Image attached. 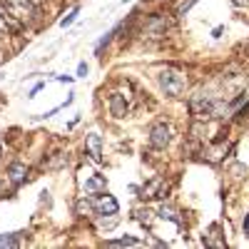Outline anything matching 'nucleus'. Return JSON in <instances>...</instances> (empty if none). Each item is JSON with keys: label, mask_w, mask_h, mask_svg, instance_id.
<instances>
[{"label": "nucleus", "mask_w": 249, "mask_h": 249, "mask_svg": "<svg viewBox=\"0 0 249 249\" xmlns=\"http://www.w3.org/2000/svg\"><path fill=\"white\" fill-rule=\"evenodd\" d=\"M244 230H249V214H247V219H244Z\"/></svg>", "instance_id": "b1692460"}, {"label": "nucleus", "mask_w": 249, "mask_h": 249, "mask_svg": "<svg viewBox=\"0 0 249 249\" xmlns=\"http://www.w3.org/2000/svg\"><path fill=\"white\" fill-rule=\"evenodd\" d=\"M195 3H197V0H179V3H177V8H175V13H177V15H184V13L190 10Z\"/></svg>", "instance_id": "f3484780"}, {"label": "nucleus", "mask_w": 249, "mask_h": 249, "mask_svg": "<svg viewBox=\"0 0 249 249\" xmlns=\"http://www.w3.org/2000/svg\"><path fill=\"white\" fill-rule=\"evenodd\" d=\"M18 237L15 234H0V247H15Z\"/></svg>", "instance_id": "aec40b11"}, {"label": "nucleus", "mask_w": 249, "mask_h": 249, "mask_svg": "<svg viewBox=\"0 0 249 249\" xmlns=\"http://www.w3.org/2000/svg\"><path fill=\"white\" fill-rule=\"evenodd\" d=\"M242 102H247V97H237V100L232 102V110H237V107L242 105Z\"/></svg>", "instance_id": "5701e85b"}, {"label": "nucleus", "mask_w": 249, "mask_h": 249, "mask_svg": "<svg viewBox=\"0 0 249 249\" xmlns=\"http://www.w3.org/2000/svg\"><path fill=\"white\" fill-rule=\"evenodd\" d=\"M234 3H247V0H234Z\"/></svg>", "instance_id": "393cba45"}, {"label": "nucleus", "mask_w": 249, "mask_h": 249, "mask_svg": "<svg viewBox=\"0 0 249 249\" xmlns=\"http://www.w3.org/2000/svg\"><path fill=\"white\" fill-rule=\"evenodd\" d=\"M170 140H172V130L167 127L164 122H160V124H155L152 127V132H150V144L155 150H164L170 144Z\"/></svg>", "instance_id": "20e7f679"}, {"label": "nucleus", "mask_w": 249, "mask_h": 249, "mask_svg": "<svg viewBox=\"0 0 249 249\" xmlns=\"http://www.w3.org/2000/svg\"><path fill=\"white\" fill-rule=\"evenodd\" d=\"M160 88L167 92V95L177 97V95L187 88V75L179 72V70H172V68L162 70V72H160Z\"/></svg>", "instance_id": "f257e3e1"}, {"label": "nucleus", "mask_w": 249, "mask_h": 249, "mask_svg": "<svg viewBox=\"0 0 249 249\" xmlns=\"http://www.w3.org/2000/svg\"><path fill=\"white\" fill-rule=\"evenodd\" d=\"M85 150H88V155L95 160V162H100L102 160V137L100 135H88L85 137Z\"/></svg>", "instance_id": "6e6552de"}, {"label": "nucleus", "mask_w": 249, "mask_h": 249, "mask_svg": "<svg viewBox=\"0 0 249 249\" xmlns=\"http://www.w3.org/2000/svg\"><path fill=\"white\" fill-rule=\"evenodd\" d=\"M43 88H45V82H37V85H35V88L30 90V95H28V97H35V95H37L40 90H43Z\"/></svg>", "instance_id": "4be33fe9"}, {"label": "nucleus", "mask_w": 249, "mask_h": 249, "mask_svg": "<svg viewBox=\"0 0 249 249\" xmlns=\"http://www.w3.org/2000/svg\"><path fill=\"white\" fill-rule=\"evenodd\" d=\"M0 3H3V8H5L13 18H18L23 25H25V23H33L35 15H37L33 0H0Z\"/></svg>", "instance_id": "f03ea898"}, {"label": "nucleus", "mask_w": 249, "mask_h": 249, "mask_svg": "<svg viewBox=\"0 0 249 249\" xmlns=\"http://www.w3.org/2000/svg\"><path fill=\"white\" fill-rule=\"evenodd\" d=\"M164 28H167V23H164V18H150V20H147V33H150L152 37L164 35Z\"/></svg>", "instance_id": "9b49d317"}, {"label": "nucleus", "mask_w": 249, "mask_h": 249, "mask_svg": "<svg viewBox=\"0 0 249 249\" xmlns=\"http://www.w3.org/2000/svg\"><path fill=\"white\" fill-rule=\"evenodd\" d=\"M95 210L100 212V214H107V217H115L117 214V210H120V204H117V199L112 197V195H105L102 192L100 197H95Z\"/></svg>", "instance_id": "39448f33"}, {"label": "nucleus", "mask_w": 249, "mask_h": 249, "mask_svg": "<svg viewBox=\"0 0 249 249\" xmlns=\"http://www.w3.org/2000/svg\"><path fill=\"white\" fill-rule=\"evenodd\" d=\"M88 75V65H85V62H80V65H77V77H85Z\"/></svg>", "instance_id": "412c9836"}, {"label": "nucleus", "mask_w": 249, "mask_h": 249, "mask_svg": "<svg viewBox=\"0 0 249 249\" xmlns=\"http://www.w3.org/2000/svg\"><path fill=\"white\" fill-rule=\"evenodd\" d=\"M190 112L197 117V120H207L214 115V102L207 97V95H195L190 100Z\"/></svg>", "instance_id": "7ed1b4c3"}, {"label": "nucleus", "mask_w": 249, "mask_h": 249, "mask_svg": "<svg viewBox=\"0 0 249 249\" xmlns=\"http://www.w3.org/2000/svg\"><path fill=\"white\" fill-rule=\"evenodd\" d=\"M160 217H162V219H172V222H179V219H177V212L172 210V207H162V210H160Z\"/></svg>", "instance_id": "6ab92c4d"}, {"label": "nucleus", "mask_w": 249, "mask_h": 249, "mask_svg": "<svg viewBox=\"0 0 249 249\" xmlns=\"http://www.w3.org/2000/svg\"><path fill=\"white\" fill-rule=\"evenodd\" d=\"M85 190L90 192V195H95V192H105V177H90L88 182H85Z\"/></svg>", "instance_id": "f8f14e48"}, {"label": "nucleus", "mask_w": 249, "mask_h": 249, "mask_svg": "<svg viewBox=\"0 0 249 249\" xmlns=\"http://www.w3.org/2000/svg\"><path fill=\"white\" fill-rule=\"evenodd\" d=\"M112 35H115V30H110V33H105V37H100V43L95 45V55H97V57L102 55V50H105V48L110 45V40H112Z\"/></svg>", "instance_id": "2eb2a0df"}, {"label": "nucleus", "mask_w": 249, "mask_h": 249, "mask_svg": "<svg viewBox=\"0 0 249 249\" xmlns=\"http://www.w3.org/2000/svg\"><path fill=\"white\" fill-rule=\"evenodd\" d=\"M152 214H155V212H150V210H140V212H137V219H140L144 227H150V224H152Z\"/></svg>", "instance_id": "a211bd4d"}, {"label": "nucleus", "mask_w": 249, "mask_h": 249, "mask_svg": "<svg viewBox=\"0 0 249 249\" xmlns=\"http://www.w3.org/2000/svg\"><path fill=\"white\" fill-rule=\"evenodd\" d=\"M110 112H112V117H124V115H127V102H124V95H120V92L110 95Z\"/></svg>", "instance_id": "1a4fd4ad"}, {"label": "nucleus", "mask_w": 249, "mask_h": 249, "mask_svg": "<svg viewBox=\"0 0 249 249\" xmlns=\"http://www.w3.org/2000/svg\"><path fill=\"white\" fill-rule=\"evenodd\" d=\"M20 30H23V23L0 5V35H10V33H20Z\"/></svg>", "instance_id": "423d86ee"}, {"label": "nucleus", "mask_w": 249, "mask_h": 249, "mask_svg": "<svg viewBox=\"0 0 249 249\" xmlns=\"http://www.w3.org/2000/svg\"><path fill=\"white\" fill-rule=\"evenodd\" d=\"M164 192H167V184H164L162 177H155L152 182H147L142 187V199H152V197H164Z\"/></svg>", "instance_id": "0eeeda50"}, {"label": "nucleus", "mask_w": 249, "mask_h": 249, "mask_svg": "<svg viewBox=\"0 0 249 249\" xmlns=\"http://www.w3.org/2000/svg\"><path fill=\"white\" fill-rule=\"evenodd\" d=\"M77 15H80V8H72V10H70V13H68L65 18L60 20V25H62V28H68V25H72L75 20H77Z\"/></svg>", "instance_id": "dca6fc26"}, {"label": "nucleus", "mask_w": 249, "mask_h": 249, "mask_svg": "<svg viewBox=\"0 0 249 249\" xmlns=\"http://www.w3.org/2000/svg\"><path fill=\"white\" fill-rule=\"evenodd\" d=\"M207 247H224V239H219V227L212 224V230H210V237L204 239Z\"/></svg>", "instance_id": "ddd939ff"}, {"label": "nucleus", "mask_w": 249, "mask_h": 249, "mask_svg": "<svg viewBox=\"0 0 249 249\" xmlns=\"http://www.w3.org/2000/svg\"><path fill=\"white\" fill-rule=\"evenodd\" d=\"M25 175H28V167H25L23 162H13L10 167H8V177H10V182H13L15 187L25 182Z\"/></svg>", "instance_id": "9d476101"}, {"label": "nucleus", "mask_w": 249, "mask_h": 249, "mask_svg": "<svg viewBox=\"0 0 249 249\" xmlns=\"http://www.w3.org/2000/svg\"><path fill=\"white\" fill-rule=\"evenodd\" d=\"M107 247H137L140 242L135 239V237H122V239H110V242H105Z\"/></svg>", "instance_id": "4468645a"}]
</instances>
